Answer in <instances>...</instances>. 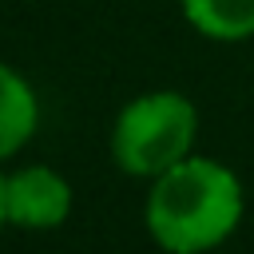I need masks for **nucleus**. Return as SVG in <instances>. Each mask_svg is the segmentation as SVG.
Instances as JSON below:
<instances>
[{"label": "nucleus", "instance_id": "f257e3e1", "mask_svg": "<svg viewBox=\"0 0 254 254\" xmlns=\"http://www.w3.org/2000/svg\"><path fill=\"white\" fill-rule=\"evenodd\" d=\"M246 210L238 175L206 155H187L171 171L151 179L143 222L167 254H206L222 246Z\"/></svg>", "mask_w": 254, "mask_h": 254}, {"label": "nucleus", "instance_id": "f03ea898", "mask_svg": "<svg viewBox=\"0 0 254 254\" xmlns=\"http://www.w3.org/2000/svg\"><path fill=\"white\" fill-rule=\"evenodd\" d=\"M198 107L183 91H143L127 99L111 123V159L123 175L155 179L194 155Z\"/></svg>", "mask_w": 254, "mask_h": 254}, {"label": "nucleus", "instance_id": "7ed1b4c3", "mask_svg": "<svg viewBox=\"0 0 254 254\" xmlns=\"http://www.w3.org/2000/svg\"><path fill=\"white\" fill-rule=\"evenodd\" d=\"M71 214V183L44 163L20 167L8 175V226L20 230H56Z\"/></svg>", "mask_w": 254, "mask_h": 254}, {"label": "nucleus", "instance_id": "20e7f679", "mask_svg": "<svg viewBox=\"0 0 254 254\" xmlns=\"http://www.w3.org/2000/svg\"><path fill=\"white\" fill-rule=\"evenodd\" d=\"M40 127V99L32 83L12 67L0 64V163L12 159Z\"/></svg>", "mask_w": 254, "mask_h": 254}, {"label": "nucleus", "instance_id": "39448f33", "mask_svg": "<svg viewBox=\"0 0 254 254\" xmlns=\"http://www.w3.org/2000/svg\"><path fill=\"white\" fill-rule=\"evenodd\" d=\"M183 20L218 44H238L254 36V0H179Z\"/></svg>", "mask_w": 254, "mask_h": 254}, {"label": "nucleus", "instance_id": "423d86ee", "mask_svg": "<svg viewBox=\"0 0 254 254\" xmlns=\"http://www.w3.org/2000/svg\"><path fill=\"white\" fill-rule=\"evenodd\" d=\"M0 226H8V175L0 171Z\"/></svg>", "mask_w": 254, "mask_h": 254}]
</instances>
